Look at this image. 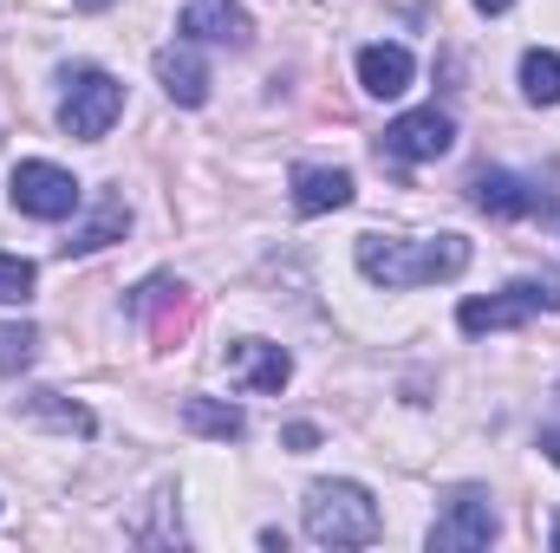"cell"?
<instances>
[{"mask_svg": "<svg viewBox=\"0 0 560 553\" xmlns=\"http://www.w3.org/2000/svg\"><path fill=\"white\" fill-rule=\"evenodd\" d=\"M469 268V242L463 235H359V274L385 293L405 286H436Z\"/></svg>", "mask_w": 560, "mask_h": 553, "instance_id": "6da1fadb", "label": "cell"}, {"mask_svg": "<svg viewBox=\"0 0 560 553\" xmlns=\"http://www.w3.org/2000/svg\"><path fill=\"white\" fill-rule=\"evenodd\" d=\"M300 521L313 548H372L385 534V515L365 482H313L300 502Z\"/></svg>", "mask_w": 560, "mask_h": 553, "instance_id": "7a4b0ae2", "label": "cell"}, {"mask_svg": "<svg viewBox=\"0 0 560 553\" xmlns=\"http://www.w3.org/2000/svg\"><path fill=\"white\" fill-rule=\"evenodd\" d=\"M535 313H560V274H528V280H515V286H502V293H489V299H463L456 326L469 339H482V332L528 326Z\"/></svg>", "mask_w": 560, "mask_h": 553, "instance_id": "3957f363", "label": "cell"}, {"mask_svg": "<svg viewBox=\"0 0 560 553\" xmlns=\"http://www.w3.org/2000/svg\"><path fill=\"white\" fill-rule=\"evenodd\" d=\"M118 111H125V85H118L112 72H98V66L66 72V98H59V131H66V138L98 143L118 125Z\"/></svg>", "mask_w": 560, "mask_h": 553, "instance_id": "277c9868", "label": "cell"}, {"mask_svg": "<svg viewBox=\"0 0 560 553\" xmlns=\"http://www.w3.org/2000/svg\"><path fill=\"white\" fill-rule=\"evenodd\" d=\"M7 196H13V209H20V215H33V222H66V215H79V202H85L79 176H72V169H59V163H46V156L13 163Z\"/></svg>", "mask_w": 560, "mask_h": 553, "instance_id": "5b68a950", "label": "cell"}, {"mask_svg": "<svg viewBox=\"0 0 560 553\" xmlns=\"http://www.w3.org/2000/svg\"><path fill=\"white\" fill-rule=\"evenodd\" d=\"M495 541V508L482 489H456L450 508L430 521V553H476Z\"/></svg>", "mask_w": 560, "mask_h": 553, "instance_id": "8992f818", "label": "cell"}, {"mask_svg": "<svg viewBox=\"0 0 560 553\" xmlns=\"http://www.w3.org/2000/svg\"><path fill=\"white\" fill-rule=\"evenodd\" d=\"M450 143H456V125L430 105V111H405V118H392L385 138H378V150L398 156V163H436V156H450Z\"/></svg>", "mask_w": 560, "mask_h": 553, "instance_id": "52a82bcc", "label": "cell"}, {"mask_svg": "<svg viewBox=\"0 0 560 553\" xmlns=\"http://www.w3.org/2000/svg\"><path fill=\"white\" fill-rule=\"evenodd\" d=\"M176 33H183V39H215V46H248V39H255L242 0H189V7L176 13Z\"/></svg>", "mask_w": 560, "mask_h": 553, "instance_id": "ba28073f", "label": "cell"}, {"mask_svg": "<svg viewBox=\"0 0 560 553\" xmlns=\"http://www.w3.org/2000/svg\"><path fill=\"white\" fill-rule=\"evenodd\" d=\"M156 85L176 98V105H209V59L196 52V39H176V46H163L156 52Z\"/></svg>", "mask_w": 560, "mask_h": 553, "instance_id": "9c48e42d", "label": "cell"}, {"mask_svg": "<svg viewBox=\"0 0 560 553\" xmlns=\"http://www.w3.org/2000/svg\"><path fill=\"white\" fill-rule=\"evenodd\" d=\"M476 209H482V215H502V222H522V215H541V209H548V196H541L528 176L482 169V176H476Z\"/></svg>", "mask_w": 560, "mask_h": 553, "instance_id": "30bf717a", "label": "cell"}, {"mask_svg": "<svg viewBox=\"0 0 560 553\" xmlns=\"http://www.w3.org/2000/svg\"><path fill=\"white\" fill-rule=\"evenodd\" d=\"M229 372H235L242 391H280L293 378V358L280 345H268V339H235L229 345Z\"/></svg>", "mask_w": 560, "mask_h": 553, "instance_id": "8fae6325", "label": "cell"}, {"mask_svg": "<svg viewBox=\"0 0 560 553\" xmlns=\"http://www.w3.org/2000/svg\"><path fill=\"white\" fill-rule=\"evenodd\" d=\"M411 79H418V59L405 52V46H365L359 52V85L372 92V98H405L411 92Z\"/></svg>", "mask_w": 560, "mask_h": 553, "instance_id": "7c38bea8", "label": "cell"}, {"mask_svg": "<svg viewBox=\"0 0 560 553\" xmlns=\"http://www.w3.org/2000/svg\"><path fill=\"white\" fill-rule=\"evenodd\" d=\"M125 228H131V209H125V196H98V209L59 242V255L72 261V255H98V248H112V242H125Z\"/></svg>", "mask_w": 560, "mask_h": 553, "instance_id": "4fadbf2b", "label": "cell"}, {"mask_svg": "<svg viewBox=\"0 0 560 553\" xmlns=\"http://www.w3.org/2000/svg\"><path fill=\"white\" fill-rule=\"evenodd\" d=\"M346 202H352V169H319V163L293 169V209L300 215H332Z\"/></svg>", "mask_w": 560, "mask_h": 553, "instance_id": "5bb4252c", "label": "cell"}, {"mask_svg": "<svg viewBox=\"0 0 560 553\" xmlns=\"http://www.w3.org/2000/svg\"><path fill=\"white\" fill-rule=\"evenodd\" d=\"M20 416H26V423H46V430H59V436H92V430H98L85 404H72V398H59V391H26V398H20Z\"/></svg>", "mask_w": 560, "mask_h": 553, "instance_id": "9a60e30c", "label": "cell"}, {"mask_svg": "<svg viewBox=\"0 0 560 553\" xmlns=\"http://www.w3.org/2000/svg\"><path fill=\"white\" fill-rule=\"evenodd\" d=\"M183 423L209 443H242L248 436V416L235 404H222V398H183Z\"/></svg>", "mask_w": 560, "mask_h": 553, "instance_id": "2e32d148", "label": "cell"}, {"mask_svg": "<svg viewBox=\"0 0 560 553\" xmlns=\"http://www.w3.org/2000/svg\"><path fill=\"white\" fill-rule=\"evenodd\" d=\"M522 92H528V105H560V52H548V46L522 52Z\"/></svg>", "mask_w": 560, "mask_h": 553, "instance_id": "e0dca14e", "label": "cell"}, {"mask_svg": "<svg viewBox=\"0 0 560 553\" xmlns=\"http://www.w3.org/2000/svg\"><path fill=\"white\" fill-rule=\"evenodd\" d=\"M33 352H39V326H0V372L13 378V372H26L33 365Z\"/></svg>", "mask_w": 560, "mask_h": 553, "instance_id": "ac0fdd59", "label": "cell"}, {"mask_svg": "<svg viewBox=\"0 0 560 553\" xmlns=\"http://www.w3.org/2000/svg\"><path fill=\"white\" fill-rule=\"evenodd\" d=\"M33 280H39V268H33L26 255H0V306L33 299Z\"/></svg>", "mask_w": 560, "mask_h": 553, "instance_id": "d6986e66", "label": "cell"}, {"mask_svg": "<svg viewBox=\"0 0 560 553\" xmlns=\"http://www.w3.org/2000/svg\"><path fill=\"white\" fill-rule=\"evenodd\" d=\"M280 443H287V449H300V456H306V449H313V443H319V430H313V423H287V436H280Z\"/></svg>", "mask_w": 560, "mask_h": 553, "instance_id": "ffe728a7", "label": "cell"}, {"mask_svg": "<svg viewBox=\"0 0 560 553\" xmlns=\"http://www.w3.org/2000/svg\"><path fill=\"white\" fill-rule=\"evenodd\" d=\"M541 456L560 469V430H541Z\"/></svg>", "mask_w": 560, "mask_h": 553, "instance_id": "44dd1931", "label": "cell"}, {"mask_svg": "<svg viewBox=\"0 0 560 553\" xmlns=\"http://www.w3.org/2000/svg\"><path fill=\"white\" fill-rule=\"evenodd\" d=\"M476 7H482V13H509L515 0H476Z\"/></svg>", "mask_w": 560, "mask_h": 553, "instance_id": "7402d4cb", "label": "cell"}, {"mask_svg": "<svg viewBox=\"0 0 560 553\" xmlns=\"http://www.w3.org/2000/svg\"><path fill=\"white\" fill-rule=\"evenodd\" d=\"M72 7H85V13H105V7H118V0H72Z\"/></svg>", "mask_w": 560, "mask_h": 553, "instance_id": "603a6c76", "label": "cell"}, {"mask_svg": "<svg viewBox=\"0 0 560 553\" xmlns=\"http://www.w3.org/2000/svg\"><path fill=\"white\" fill-rule=\"evenodd\" d=\"M555 548H560V528H555Z\"/></svg>", "mask_w": 560, "mask_h": 553, "instance_id": "cb8c5ba5", "label": "cell"}]
</instances>
